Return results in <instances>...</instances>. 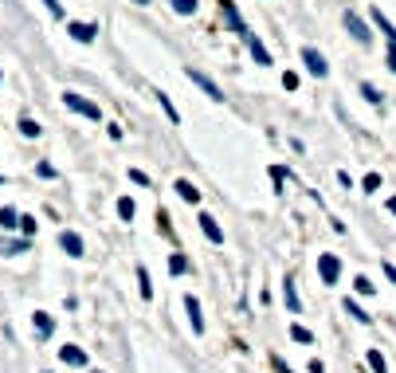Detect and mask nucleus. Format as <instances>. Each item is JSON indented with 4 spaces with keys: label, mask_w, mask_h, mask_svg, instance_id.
I'll return each instance as SVG.
<instances>
[{
    "label": "nucleus",
    "mask_w": 396,
    "mask_h": 373,
    "mask_svg": "<svg viewBox=\"0 0 396 373\" xmlns=\"http://www.w3.org/2000/svg\"><path fill=\"white\" fill-rule=\"evenodd\" d=\"M318 275H322V283H330V287H334V283H337V275H341V260L326 252L322 260H318Z\"/></svg>",
    "instance_id": "f257e3e1"
},
{
    "label": "nucleus",
    "mask_w": 396,
    "mask_h": 373,
    "mask_svg": "<svg viewBox=\"0 0 396 373\" xmlns=\"http://www.w3.org/2000/svg\"><path fill=\"white\" fill-rule=\"evenodd\" d=\"M63 102H67L75 114H86V118H95V122H98V107L91 102V98H83V95H75V91H67V95H63Z\"/></svg>",
    "instance_id": "f03ea898"
},
{
    "label": "nucleus",
    "mask_w": 396,
    "mask_h": 373,
    "mask_svg": "<svg viewBox=\"0 0 396 373\" xmlns=\"http://www.w3.org/2000/svg\"><path fill=\"white\" fill-rule=\"evenodd\" d=\"M189 79H192L196 87H200V91H205V95L212 98V102H224V95H220V87L212 83V79H208L205 71H196V67H189Z\"/></svg>",
    "instance_id": "7ed1b4c3"
},
{
    "label": "nucleus",
    "mask_w": 396,
    "mask_h": 373,
    "mask_svg": "<svg viewBox=\"0 0 396 373\" xmlns=\"http://www.w3.org/2000/svg\"><path fill=\"white\" fill-rule=\"evenodd\" d=\"M341 20H346L349 36L357 39V44H369V39H373V32H369V28H365V20H361L357 12H346V16H341Z\"/></svg>",
    "instance_id": "20e7f679"
},
{
    "label": "nucleus",
    "mask_w": 396,
    "mask_h": 373,
    "mask_svg": "<svg viewBox=\"0 0 396 373\" xmlns=\"http://www.w3.org/2000/svg\"><path fill=\"white\" fill-rule=\"evenodd\" d=\"M302 63H306V67H310V75H318V79H326V75H330V63L322 60V51L306 48V51H302Z\"/></svg>",
    "instance_id": "39448f33"
},
{
    "label": "nucleus",
    "mask_w": 396,
    "mask_h": 373,
    "mask_svg": "<svg viewBox=\"0 0 396 373\" xmlns=\"http://www.w3.org/2000/svg\"><path fill=\"white\" fill-rule=\"evenodd\" d=\"M377 24H381V32H384V39H388V71H396V28L384 20L381 12H377Z\"/></svg>",
    "instance_id": "423d86ee"
},
{
    "label": "nucleus",
    "mask_w": 396,
    "mask_h": 373,
    "mask_svg": "<svg viewBox=\"0 0 396 373\" xmlns=\"http://www.w3.org/2000/svg\"><path fill=\"white\" fill-rule=\"evenodd\" d=\"M185 311H189V322L196 334H205V314H200V302H196V295H185Z\"/></svg>",
    "instance_id": "0eeeda50"
},
{
    "label": "nucleus",
    "mask_w": 396,
    "mask_h": 373,
    "mask_svg": "<svg viewBox=\"0 0 396 373\" xmlns=\"http://www.w3.org/2000/svg\"><path fill=\"white\" fill-rule=\"evenodd\" d=\"M196 220H200V232H205L208 240H212V244H224V232H220V224L212 220V212H200Z\"/></svg>",
    "instance_id": "6e6552de"
},
{
    "label": "nucleus",
    "mask_w": 396,
    "mask_h": 373,
    "mask_svg": "<svg viewBox=\"0 0 396 373\" xmlns=\"http://www.w3.org/2000/svg\"><path fill=\"white\" fill-rule=\"evenodd\" d=\"M243 44H247V48H252L255 63H263V67H267V63H271V55H267V48H263V44H259V39H255V32H252V28H247V32H243Z\"/></svg>",
    "instance_id": "1a4fd4ad"
},
{
    "label": "nucleus",
    "mask_w": 396,
    "mask_h": 373,
    "mask_svg": "<svg viewBox=\"0 0 396 373\" xmlns=\"http://www.w3.org/2000/svg\"><path fill=\"white\" fill-rule=\"evenodd\" d=\"M59 244H63V252H67V255H75V260L83 255V240H79L75 232H63V236H59Z\"/></svg>",
    "instance_id": "9d476101"
},
{
    "label": "nucleus",
    "mask_w": 396,
    "mask_h": 373,
    "mask_svg": "<svg viewBox=\"0 0 396 373\" xmlns=\"http://www.w3.org/2000/svg\"><path fill=\"white\" fill-rule=\"evenodd\" d=\"M67 32H71V36L79 39V44H91V39H95V32H98V28H95V24H71V28H67Z\"/></svg>",
    "instance_id": "9b49d317"
},
{
    "label": "nucleus",
    "mask_w": 396,
    "mask_h": 373,
    "mask_svg": "<svg viewBox=\"0 0 396 373\" xmlns=\"http://www.w3.org/2000/svg\"><path fill=\"white\" fill-rule=\"evenodd\" d=\"M59 358L67 361V365H86V354H83L79 346H63V349H59Z\"/></svg>",
    "instance_id": "f8f14e48"
},
{
    "label": "nucleus",
    "mask_w": 396,
    "mask_h": 373,
    "mask_svg": "<svg viewBox=\"0 0 396 373\" xmlns=\"http://www.w3.org/2000/svg\"><path fill=\"white\" fill-rule=\"evenodd\" d=\"M51 330H55L51 314H44V311H39V314H36V338H51Z\"/></svg>",
    "instance_id": "ddd939ff"
},
{
    "label": "nucleus",
    "mask_w": 396,
    "mask_h": 373,
    "mask_svg": "<svg viewBox=\"0 0 396 373\" xmlns=\"http://www.w3.org/2000/svg\"><path fill=\"white\" fill-rule=\"evenodd\" d=\"M220 8H224V16H228V24H232V28H236V32H240V36H243V32H247V24H243L240 16H236V8H232V0H224Z\"/></svg>",
    "instance_id": "4468645a"
},
{
    "label": "nucleus",
    "mask_w": 396,
    "mask_h": 373,
    "mask_svg": "<svg viewBox=\"0 0 396 373\" xmlns=\"http://www.w3.org/2000/svg\"><path fill=\"white\" fill-rule=\"evenodd\" d=\"M177 193L185 197V201H200V189H196L192 181H177Z\"/></svg>",
    "instance_id": "2eb2a0df"
},
{
    "label": "nucleus",
    "mask_w": 396,
    "mask_h": 373,
    "mask_svg": "<svg viewBox=\"0 0 396 373\" xmlns=\"http://www.w3.org/2000/svg\"><path fill=\"white\" fill-rule=\"evenodd\" d=\"M0 248H4V255H20V252H28V240H4Z\"/></svg>",
    "instance_id": "dca6fc26"
},
{
    "label": "nucleus",
    "mask_w": 396,
    "mask_h": 373,
    "mask_svg": "<svg viewBox=\"0 0 396 373\" xmlns=\"http://www.w3.org/2000/svg\"><path fill=\"white\" fill-rule=\"evenodd\" d=\"M287 307H290V311H294V314L302 311V302H299V291H294V283H290V279H287Z\"/></svg>",
    "instance_id": "f3484780"
},
{
    "label": "nucleus",
    "mask_w": 396,
    "mask_h": 373,
    "mask_svg": "<svg viewBox=\"0 0 396 373\" xmlns=\"http://www.w3.org/2000/svg\"><path fill=\"white\" fill-rule=\"evenodd\" d=\"M0 224L4 228H20V217H16L12 208H0Z\"/></svg>",
    "instance_id": "a211bd4d"
},
{
    "label": "nucleus",
    "mask_w": 396,
    "mask_h": 373,
    "mask_svg": "<svg viewBox=\"0 0 396 373\" xmlns=\"http://www.w3.org/2000/svg\"><path fill=\"white\" fill-rule=\"evenodd\" d=\"M173 12H180V16H192V12H196V0H173Z\"/></svg>",
    "instance_id": "6ab92c4d"
},
{
    "label": "nucleus",
    "mask_w": 396,
    "mask_h": 373,
    "mask_svg": "<svg viewBox=\"0 0 396 373\" xmlns=\"http://www.w3.org/2000/svg\"><path fill=\"white\" fill-rule=\"evenodd\" d=\"M138 279H142V295L153 299V283H149V271H145V267H138Z\"/></svg>",
    "instance_id": "aec40b11"
},
{
    "label": "nucleus",
    "mask_w": 396,
    "mask_h": 373,
    "mask_svg": "<svg viewBox=\"0 0 396 373\" xmlns=\"http://www.w3.org/2000/svg\"><path fill=\"white\" fill-rule=\"evenodd\" d=\"M118 217L122 220H133V201H130V197H122V201H118Z\"/></svg>",
    "instance_id": "412c9836"
},
{
    "label": "nucleus",
    "mask_w": 396,
    "mask_h": 373,
    "mask_svg": "<svg viewBox=\"0 0 396 373\" xmlns=\"http://www.w3.org/2000/svg\"><path fill=\"white\" fill-rule=\"evenodd\" d=\"M369 365H373V373H388V365H384V358L377 349H369Z\"/></svg>",
    "instance_id": "4be33fe9"
},
{
    "label": "nucleus",
    "mask_w": 396,
    "mask_h": 373,
    "mask_svg": "<svg viewBox=\"0 0 396 373\" xmlns=\"http://www.w3.org/2000/svg\"><path fill=\"white\" fill-rule=\"evenodd\" d=\"M185 267H189V260H185V255H169V271H173V275H180Z\"/></svg>",
    "instance_id": "5701e85b"
},
{
    "label": "nucleus",
    "mask_w": 396,
    "mask_h": 373,
    "mask_svg": "<svg viewBox=\"0 0 396 373\" xmlns=\"http://www.w3.org/2000/svg\"><path fill=\"white\" fill-rule=\"evenodd\" d=\"M290 338H294V342H306V346H310V330H306V326H290Z\"/></svg>",
    "instance_id": "b1692460"
},
{
    "label": "nucleus",
    "mask_w": 396,
    "mask_h": 373,
    "mask_svg": "<svg viewBox=\"0 0 396 373\" xmlns=\"http://www.w3.org/2000/svg\"><path fill=\"white\" fill-rule=\"evenodd\" d=\"M353 287H357V295H373V283H369V275H357V279H353Z\"/></svg>",
    "instance_id": "393cba45"
},
{
    "label": "nucleus",
    "mask_w": 396,
    "mask_h": 373,
    "mask_svg": "<svg viewBox=\"0 0 396 373\" xmlns=\"http://www.w3.org/2000/svg\"><path fill=\"white\" fill-rule=\"evenodd\" d=\"M346 311H349V314H353V318H357V322H369V314L361 311V307H357V302H353V299H349V302H346Z\"/></svg>",
    "instance_id": "a878e982"
},
{
    "label": "nucleus",
    "mask_w": 396,
    "mask_h": 373,
    "mask_svg": "<svg viewBox=\"0 0 396 373\" xmlns=\"http://www.w3.org/2000/svg\"><path fill=\"white\" fill-rule=\"evenodd\" d=\"M20 134H28V138H36V134H39V126H36L32 118H20Z\"/></svg>",
    "instance_id": "bb28decb"
},
{
    "label": "nucleus",
    "mask_w": 396,
    "mask_h": 373,
    "mask_svg": "<svg viewBox=\"0 0 396 373\" xmlns=\"http://www.w3.org/2000/svg\"><path fill=\"white\" fill-rule=\"evenodd\" d=\"M130 181H133V185H149V173H142V169H130Z\"/></svg>",
    "instance_id": "cd10ccee"
},
{
    "label": "nucleus",
    "mask_w": 396,
    "mask_h": 373,
    "mask_svg": "<svg viewBox=\"0 0 396 373\" xmlns=\"http://www.w3.org/2000/svg\"><path fill=\"white\" fill-rule=\"evenodd\" d=\"M283 87H287V91H294V87H299V75L287 71V75H283Z\"/></svg>",
    "instance_id": "c85d7f7f"
},
{
    "label": "nucleus",
    "mask_w": 396,
    "mask_h": 373,
    "mask_svg": "<svg viewBox=\"0 0 396 373\" xmlns=\"http://www.w3.org/2000/svg\"><path fill=\"white\" fill-rule=\"evenodd\" d=\"M365 98H369V102H381V91H377V87H369V83H365Z\"/></svg>",
    "instance_id": "c756f323"
},
{
    "label": "nucleus",
    "mask_w": 396,
    "mask_h": 373,
    "mask_svg": "<svg viewBox=\"0 0 396 373\" xmlns=\"http://www.w3.org/2000/svg\"><path fill=\"white\" fill-rule=\"evenodd\" d=\"M377 185H381V173H369V177H365V189H369V193H373Z\"/></svg>",
    "instance_id": "7c9ffc66"
},
{
    "label": "nucleus",
    "mask_w": 396,
    "mask_h": 373,
    "mask_svg": "<svg viewBox=\"0 0 396 373\" xmlns=\"http://www.w3.org/2000/svg\"><path fill=\"white\" fill-rule=\"evenodd\" d=\"M20 228H24L28 236H32V232H36V220H32V217H20Z\"/></svg>",
    "instance_id": "2f4dec72"
},
{
    "label": "nucleus",
    "mask_w": 396,
    "mask_h": 373,
    "mask_svg": "<svg viewBox=\"0 0 396 373\" xmlns=\"http://www.w3.org/2000/svg\"><path fill=\"white\" fill-rule=\"evenodd\" d=\"M44 4H48V8H51V12H55V16H63V8H59V0H44Z\"/></svg>",
    "instance_id": "473e14b6"
},
{
    "label": "nucleus",
    "mask_w": 396,
    "mask_h": 373,
    "mask_svg": "<svg viewBox=\"0 0 396 373\" xmlns=\"http://www.w3.org/2000/svg\"><path fill=\"white\" fill-rule=\"evenodd\" d=\"M384 275H388V279L396 283V264H384Z\"/></svg>",
    "instance_id": "72a5a7b5"
},
{
    "label": "nucleus",
    "mask_w": 396,
    "mask_h": 373,
    "mask_svg": "<svg viewBox=\"0 0 396 373\" xmlns=\"http://www.w3.org/2000/svg\"><path fill=\"white\" fill-rule=\"evenodd\" d=\"M275 373H290V370H287V361H283V358H275Z\"/></svg>",
    "instance_id": "f704fd0d"
},
{
    "label": "nucleus",
    "mask_w": 396,
    "mask_h": 373,
    "mask_svg": "<svg viewBox=\"0 0 396 373\" xmlns=\"http://www.w3.org/2000/svg\"><path fill=\"white\" fill-rule=\"evenodd\" d=\"M388 212H393V217H396V197H393V201H388Z\"/></svg>",
    "instance_id": "c9c22d12"
},
{
    "label": "nucleus",
    "mask_w": 396,
    "mask_h": 373,
    "mask_svg": "<svg viewBox=\"0 0 396 373\" xmlns=\"http://www.w3.org/2000/svg\"><path fill=\"white\" fill-rule=\"evenodd\" d=\"M133 4H145V0H133Z\"/></svg>",
    "instance_id": "e433bc0d"
}]
</instances>
